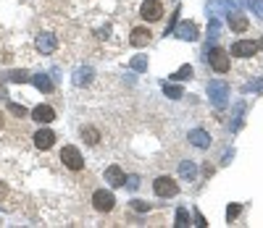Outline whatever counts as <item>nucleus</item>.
<instances>
[{"label": "nucleus", "instance_id": "12", "mask_svg": "<svg viewBox=\"0 0 263 228\" xmlns=\"http://www.w3.org/2000/svg\"><path fill=\"white\" fill-rule=\"evenodd\" d=\"M105 181H108L111 186H121V184L126 181V176H124V171H121L119 165H111V168L105 171Z\"/></svg>", "mask_w": 263, "mask_h": 228}, {"label": "nucleus", "instance_id": "16", "mask_svg": "<svg viewBox=\"0 0 263 228\" xmlns=\"http://www.w3.org/2000/svg\"><path fill=\"white\" fill-rule=\"evenodd\" d=\"M32 84H35L40 92H53V81L48 79L45 74H37V76H32Z\"/></svg>", "mask_w": 263, "mask_h": 228}, {"label": "nucleus", "instance_id": "26", "mask_svg": "<svg viewBox=\"0 0 263 228\" xmlns=\"http://www.w3.org/2000/svg\"><path fill=\"white\" fill-rule=\"evenodd\" d=\"M166 95L174 97V100H179V97H182V89H179V87H169V84H166Z\"/></svg>", "mask_w": 263, "mask_h": 228}, {"label": "nucleus", "instance_id": "14", "mask_svg": "<svg viewBox=\"0 0 263 228\" xmlns=\"http://www.w3.org/2000/svg\"><path fill=\"white\" fill-rule=\"evenodd\" d=\"M229 27H232V32H247V18L242 14H229Z\"/></svg>", "mask_w": 263, "mask_h": 228}, {"label": "nucleus", "instance_id": "20", "mask_svg": "<svg viewBox=\"0 0 263 228\" xmlns=\"http://www.w3.org/2000/svg\"><path fill=\"white\" fill-rule=\"evenodd\" d=\"M174 226H179V228L190 226V218H187V210H184V207H182V210L176 212V223H174Z\"/></svg>", "mask_w": 263, "mask_h": 228}, {"label": "nucleus", "instance_id": "19", "mask_svg": "<svg viewBox=\"0 0 263 228\" xmlns=\"http://www.w3.org/2000/svg\"><path fill=\"white\" fill-rule=\"evenodd\" d=\"M8 79H11V81H29L32 76L27 74V71H11V74H8Z\"/></svg>", "mask_w": 263, "mask_h": 228}, {"label": "nucleus", "instance_id": "23", "mask_svg": "<svg viewBox=\"0 0 263 228\" xmlns=\"http://www.w3.org/2000/svg\"><path fill=\"white\" fill-rule=\"evenodd\" d=\"M240 210H242L240 205H229V207H227V220H229V223H232L237 215H240Z\"/></svg>", "mask_w": 263, "mask_h": 228}, {"label": "nucleus", "instance_id": "4", "mask_svg": "<svg viewBox=\"0 0 263 228\" xmlns=\"http://www.w3.org/2000/svg\"><path fill=\"white\" fill-rule=\"evenodd\" d=\"M92 207L98 212H111L113 207H116V197H113L111 192H105V189H98V192L92 194Z\"/></svg>", "mask_w": 263, "mask_h": 228}, {"label": "nucleus", "instance_id": "17", "mask_svg": "<svg viewBox=\"0 0 263 228\" xmlns=\"http://www.w3.org/2000/svg\"><path fill=\"white\" fill-rule=\"evenodd\" d=\"M82 139L87 142V145H98L100 142V131L92 126H82Z\"/></svg>", "mask_w": 263, "mask_h": 228}, {"label": "nucleus", "instance_id": "28", "mask_svg": "<svg viewBox=\"0 0 263 228\" xmlns=\"http://www.w3.org/2000/svg\"><path fill=\"white\" fill-rule=\"evenodd\" d=\"M132 66H134V68H140V71H142V68L147 66V63H145V58H134V63H132Z\"/></svg>", "mask_w": 263, "mask_h": 228}, {"label": "nucleus", "instance_id": "3", "mask_svg": "<svg viewBox=\"0 0 263 228\" xmlns=\"http://www.w3.org/2000/svg\"><path fill=\"white\" fill-rule=\"evenodd\" d=\"M208 63H210V68L216 71V74H227L229 71V66H232V63H229V53L224 48H213L208 53Z\"/></svg>", "mask_w": 263, "mask_h": 228}, {"label": "nucleus", "instance_id": "15", "mask_svg": "<svg viewBox=\"0 0 263 228\" xmlns=\"http://www.w3.org/2000/svg\"><path fill=\"white\" fill-rule=\"evenodd\" d=\"M179 37H182V40H197V27L192 21L179 24Z\"/></svg>", "mask_w": 263, "mask_h": 228}, {"label": "nucleus", "instance_id": "22", "mask_svg": "<svg viewBox=\"0 0 263 228\" xmlns=\"http://www.w3.org/2000/svg\"><path fill=\"white\" fill-rule=\"evenodd\" d=\"M8 110H11L14 115H18V118H24V115H27V108H24V105H16V102H11Z\"/></svg>", "mask_w": 263, "mask_h": 228}, {"label": "nucleus", "instance_id": "6", "mask_svg": "<svg viewBox=\"0 0 263 228\" xmlns=\"http://www.w3.org/2000/svg\"><path fill=\"white\" fill-rule=\"evenodd\" d=\"M255 53H258V42H253V40H240L232 45V55L237 58H250Z\"/></svg>", "mask_w": 263, "mask_h": 228}, {"label": "nucleus", "instance_id": "24", "mask_svg": "<svg viewBox=\"0 0 263 228\" xmlns=\"http://www.w3.org/2000/svg\"><path fill=\"white\" fill-rule=\"evenodd\" d=\"M174 76H176V79H190V76H192V68H190V66H182Z\"/></svg>", "mask_w": 263, "mask_h": 228}, {"label": "nucleus", "instance_id": "1", "mask_svg": "<svg viewBox=\"0 0 263 228\" xmlns=\"http://www.w3.org/2000/svg\"><path fill=\"white\" fill-rule=\"evenodd\" d=\"M153 192H156V197H176L179 184L171 176H158V179L153 181Z\"/></svg>", "mask_w": 263, "mask_h": 228}, {"label": "nucleus", "instance_id": "13", "mask_svg": "<svg viewBox=\"0 0 263 228\" xmlns=\"http://www.w3.org/2000/svg\"><path fill=\"white\" fill-rule=\"evenodd\" d=\"M190 142H192V145H195V147H200V149H205V147L210 145V136L205 134L203 129H195V131H190Z\"/></svg>", "mask_w": 263, "mask_h": 228}, {"label": "nucleus", "instance_id": "25", "mask_svg": "<svg viewBox=\"0 0 263 228\" xmlns=\"http://www.w3.org/2000/svg\"><path fill=\"white\" fill-rule=\"evenodd\" d=\"M132 207H134L137 212H147V210H150V205H147V202H140V199H134Z\"/></svg>", "mask_w": 263, "mask_h": 228}, {"label": "nucleus", "instance_id": "27", "mask_svg": "<svg viewBox=\"0 0 263 228\" xmlns=\"http://www.w3.org/2000/svg\"><path fill=\"white\" fill-rule=\"evenodd\" d=\"M253 8L258 11V18H263V0H253Z\"/></svg>", "mask_w": 263, "mask_h": 228}, {"label": "nucleus", "instance_id": "9", "mask_svg": "<svg viewBox=\"0 0 263 228\" xmlns=\"http://www.w3.org/2000/svg\"><path fill=\"white\" fill-rule=\"evenodd\" d=\"M55 145V134L50 131V129H40V131L35 134V147L37 149H50Z\"/></svg>", "mask_w": 263, "mask_h": 228}, {"label": "nucleus", "instance_id": "10", "mask_svg": "<svg viewBox=\"0 0 263 228\" xmlns=\"http://www.w3.org/2000/svg\"><path fill=\"white\" fill-rule=\"evenodd\" d=\"M208 92L213 97V105L216 108H224V102H227V87H224L221 81H210L208 84Z\"/></svg>", "mask_w": 263, "mask_h": 228}, {"label": "nucleus", "instance_id": "5", "mask_svg": "<svg viewBox=\"0 0 263 228\" xmlns=\"http://www.w3.org/2000/svg\"><path fill=\"white\" fill-rule=\"evenodd\" d=\"M140 16H142L145 21H158V18L163 16V5L158 3V0H145L142 8H140Z\"/></svg>", "mask_w": 263, "mask_h": 228}, {"label": "nucleus", "instance_id": "18", "mask_svg": "<svg viewBox=\"0 0 263 228\" xmlns=\"http://www.w3.org/2000/svg\"><path fill=\"white\" fill-rule=\"evenodd\" d=\"M179 173H182L184 179H190V181H192V179H195V165H192V163H187V160H184L182 165H179Z\"/></svg>", "mask_w": 263, "mask_h": 228}, {"label": "nucleus", "instance_id": "2", "mask_svg": "<svg viewBox=\"0 0 263 228\" xmlns=\"http://www.w3.org/2000/svg\"><path fill=\"white\" fill-rule=\"evenodd\" d=\"M61 160H63V165H66L69 171H82V168H85V158H82V152L76 147H71V145H66L61 149Z\"/></svg>", "mask_w": 263, "mask_h": 228}, {"label": "nucleus", "instance_id": "21", "mask_svg": "<svg viewBox=\"0 0 263 228\" xmlns=\"http://www.w3.org/2000/svg\"><path fill=\"white\" fill-rule=\"evenodd\" d=\"M89 76H92V71H89V68H85V71H76V84H87L89 81Z\"/></svg>", "mask_w": 263, "mask_h": 228}, {"label": "nucleus", "instance_id": "8", "mask_svg": "<svg viewBox=\"0 0 263 228\" xmlns=\"http://www.w3.org/2000/svg\"><path fill=\"white\" fill-rule=\"evenodd\" d=\"M153 40V32L147 29V27H134L132 29V37H129V42L134 45V48H145L147 42Z\"/></svg>", "mask_w": 263, "mask_h": 228}, {"label": "nucleus", "instance_id": "30", "mask_svg": "<svg viewBox=\"0 0 263 228\" xmlns=\"http://www.w3.org/2000/svg\"><path fill=\"white\" fill-rule=\"evenodd\" d=\"M0 129H3V115H0Z\"/></svg>", "mask_w": 263, "mask_h": 228}, {"label": "nucleus", "instance_id": "7", "mask_svg": "<svg viewBox=\"0 0 263 228\" xmlns=\"http://www.w3.org/2000/svg\"><path fill=\"white\" fill-rule=\"evenodd\" d=\"M35 48L40 50L42 55H50V53H55L58 42H55V37H53V34H37V40H35Z\"/></svg>", "mask_w": 263, "mask_h": 228}, {"label": "nucleus", "instance_id": "29", "mask_svg": "<svg viewBox=\"0 0 263 228\" xmlns=\"http://www.w3.org/2000/svg\"><path fill=\"white\" fill-rule=\"evenodd\" d=\"M258 50H263V40H261V42H258Z\"/></svg>", "mask_w": 263, "mask_h": 228}, {"label": "nucleus", "instance_id": "11", "mask_svg": "<svg viewBox=\"0 0 263 228\" xmlns=\"http://www.w3.org/2000/svg\"><path fill=\"white\" fill-rule=\"evenodd\" d=\"M32 118H35L37 123H50V121H55V110L50 105H37L35 110H32Z\"/></svg>", "mask_w": 263, "mask_h": 228}]
</instances>
